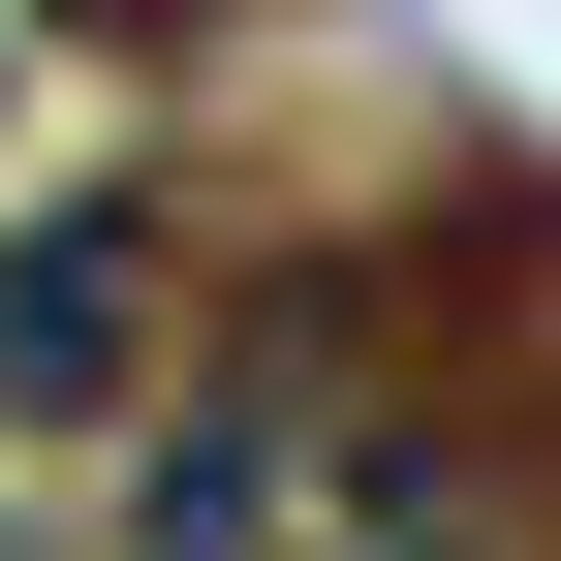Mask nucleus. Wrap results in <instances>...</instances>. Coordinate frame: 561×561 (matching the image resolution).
I'll return each mask as SVG.
<instances>
[{"instance_id":"nucleus-2","label":"nucleus","mask_w":561,"mask_h":561,"mask_svg":"<svg viewBox=\"0 0 561 561\" xmlns=\"http://www.w3.org/2000/svg\"><path fill=\"white\" fill-rule=\"evenodd\" d=\"M0 94H32V32H0Z\"/></svg>"},{"instance_id":"nucleus-1","label":"nucleus","mask_w":561,"mask_h":561,"mask_svg":"<svg viewBox=\"0 0 561 561\" xmlns=\"http://www.w3.org/2000/svg\"><path fill=\"white\" fill-rule=\"evenodd\" d=\"M187 312H219L187 157H32L0 187V437H125V405L187 375Z\"/></svg>"}]
</instances>
